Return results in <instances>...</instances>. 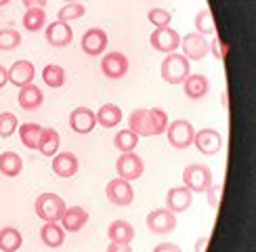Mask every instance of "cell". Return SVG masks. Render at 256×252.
<instances>
[{"label": "cell", "instance_id": "cell-1", "mask_svg": "<svg viewBox=\"0 0 256 252\" xmlns=\"http://www.w3.org/2000/svg\"><path fill=\"white\" fill-rule=\"evenodd\" d=\"M168 114L162 108L152 110H132L128 116V128H130L138 139L141 136H158L166 132Z\"/></svg>", "mask_w": 256, "mask_h": 252}, {"label": "cell", "instance_id": "cell-2", "mask_svg": "<svg viewBox=\"0 0 256 252\" xmlns=\"http://www.w3.org/2000/svg\"><path fill=\"white\" fill-rule=\"evenodd\" d=\"M189 74H191V68H189V59L185 55L168 52L166 59H162L160 76H162L164 82H168V84H183Z\"/></svg>", "mask_w": 256, "mask_h": 252}, {"label": "cell", "instance_id": "cell-3", "mask_svg": "<svg viewBox=\"0 0 256 252\" xmlns=\"http://www.w3.org/2000/svg\"><path fill=\"white\" fill-rule=\"evenodd\" d=\"M66 202H63V198L57 196V194H40L34 202V210L38 218H42L44 223H59L63 212H66Z\"/></svg>", "mask_w": 256, "mask_h": 252}, {"label": "cell", "instance_id": "cell-4", "mask_svg": "<svg viewBox=\"0 0 256 252\" xmlns=\"http://www.w3.org/2000/svg\"><path fill=\"white\" fill-rule=\"evenodd\" d=\"M183 183H185L183 187H187L191 194H204V192H208L210 185H212V170L206 164L194 162V164L185 166Z\"/></svg>", "mask_w": 256, "mask_h": 252}, {"label": "cell", "instance_id": "cell-5", "mask_svg": "<svg viewBox=\"0 0 256 252\" xmlns=\"http://www.w3.org/2000/svg\"><path fill=\"white\" fill-rule=\"evenodd\" d=\"M194 134H196V128L189 120H172L166 126L168 143L172 145L174 150H187V147H191Z\"/></svg>", "mask_w": 256, "mask_h": 252}, {"label": "cell", "instance_id": "cell-6", "mask_svg": "<svg viewBox=\"0 0 256 252\" xmlns=\"http://www.w3.org/2000/svg\"><path fill=\"white\" fill-rule=\"evenodd\" d=\"M116 172H118V176L124 178V181H134V178L143 176V172H145L143 158L136 156L134 152L120 154L118 162H116Z\"/></svg>", "mask_w": 256, "mask_h": 252}, {"label": "cell", "instance_id": "cell-7", "mask_svg": "<svg viewBox=\"0 0 256 252\" xmlns=\"http://www.w3.org/2000/svg\"><path fill=\"white\" fill-rule=\"evenodd\" d=\"M149 42L152 46L160 52H176V48L180 46V34L176 30H172L170 26H164V28H156L149 36Z\"/></svg>", "mask_w": 256, "mask_h": 252}, {"label": "cell", "instance_id": "cell-8", "mask_svg": "<svg viewBox=\"0 0 256 252\" xmlns=\"http://www.w3.org/2000/svg\"><path fill=\"white\" fill-rule=\"evenodd\" d=\"M180 46H183V52L189 61H202L210 52V42L198 32H189V34L180 36Z\"/></svg>", "mask_w": 256, "mask_h": 252}, {"label": "cell", "instance_id": "cell-9", "mask_svg": "<svg viewBox=\"0 0 256 252\" xmlns=\"http://www.w3.org/2000/svg\"><path fill=\"white\" fill-rule=\"evenodd\" d=\"M196 150L204 156H214L220 152L222 147V136L216 128H202V130H196L194 134V143Z\"/></svg>", "mask_w": 256, "mask_h": 252}, {"label": "cell", "instance_id": "cell-10", "mask_svg": "<svg viewBox=\"0 0 256 252\" xmlns=\"http://www.w3.org/2000/svg\"><path fill=\"white\" fill-rule=\"evenodd\" d=\"M147 227L152 234H158V236L170 234L176 227V214L170 212L168 208H156L147 214Z\"/></svg>", "mask_w": 256, "mask_h": 252}, {"label": "cell", "instance_id": "cell-11", "mask_svg": "<svg viewBox=\"0 0 256 252\" xmlns=\"http://www.w3.org/2000/svg\"><path fill=\"white\" fill-rule=\"evenodd\" d=\"M105 196H108V200L114 206H128V204H132V200H134V189H132L130 181H124V178L118 176L108 183Z\"/></svg>", "mask_w": 256, "mask_h": 252}, {"label": "cell", "instance_id": "cell-12", "mask_svg": "<svg viewBox=\"0 0 256 252\" xmlns=\"http://www.w3.org/2000/svg\"><path fill=\"white\" fill-rule=\"evenodd\" d=\"M80 44L88 57H99L105 52V48H108V32L101 28H90L84 32Z\"/></svg>", "mask_w": 256, "mask_h": 252}, {"label": "cell", "instance_id": "cell-13", "mask_svg": "<svg viewBox=\"0 0 256 252\" xmlns=\"http://www.w3.org/2000/svg\"><path fill=\"white\" fill-rule=\"evenodd\" d=\"M101 72L103 76H108L112 80H118L122 76H126L128 72V57L124 52H108L103 59H101Z\"/></svg>", "mask_w": 256, "mask_h": 252}, {"label": "cell", "instance_id": "cell-14", "mask_svg": "<svg viewBox=\"0 0 256 252\" xmlns=\"http://www.w3.org/2000/svg\"><path fill=\"white\" fill-rule=\"evenodd\" d=\"M46 42L57 48H63V46H70L72 40H74V32L70 28V24H66V21H52V24L46 26Z\"/></svg>", "mask_w": 256, "mask_h": 252}, {"label": "cell", "instance_id": "cell-15", "mask_svg": "<svg viewBox=\"0 0 256 252\" xmlns=\"http://www.w3.org/2000/svg\"><path fill=\"white\" fill-rule=\"evenodd\" d=\"M97 126V116L88 108H76L70 114V128L78 134H88Z\"/></svg>", "mask_w": 256, "mask_h": 252}, {"label": "cell", "instance_id": "cell-16", "mask_svg": "<svg viewBox=\"0 0 256 252\" xmlns=\"http://www.w3.org/2000/svg\"><path fill=\"white\" fill-rule=\"evenodd\" d=\"M50 168H52V172H55L57 176H61V178H70V176H74V174L78 172L80 162H78L76 154H72V152H61V154H55V156H52Z\"/></svg>", "mask_w": 256, "mask_h": 252}, {"label": "cell", "instance_id": "cell-17", "mask_svg": "<svg viewBox=\"0 0 256 252\" xmlns=\"http://www.w3.org/2000/svg\"><path fill=\"white\" fill-rule=\"evenodd\" d=\"M36 78V70H34V63H30L26 59H19L15 61L13 66L8 68V82L15 84V86H28Z\"/></svg>", "mask_w": 256, "mask_h": 252}, {"label": "cell", "instance_id": "cell-18", "mask_svg": "<svg viewBox=\"0 0 256 252\" xmlns=\"http://www.w3.org/2000/svg\"><path fill=\"white\" fill-rule=\"evenodd\" d=\"M191 202H194V194L189 192L187 187H172L168 189L166 194V208L170 210V212H185V210H189Z\"/></svg>", "mask_w": 256, "mask_h": 252}, {"label": "cell", "instance_id": "cell-19", "mask_svg": "<svg viewBox=\"0 0 256 252\" xmlns=\"http://www.w3.org/2000/svg\"><path fill=\"white\" fill-rule=\"evenodd\" d=\"M86 223H88V212L82 206L66 208V212H63V216H61L63 231H72V234H78Z\"/></svg>", "mask_w": 256, "mask_h": 252}, {"label": "cell", "instance_id": "cell-20", "mask_svg": "<svg viewBox=\"0 0 256 252\" xmlns=\"http://www.w3.org/2000/svg\"><path fill=\"white\" fill-rule=\"evenodd\" d=\"M183 88L189 99H202V97H206L210 90V80L204 74H189L183 82Z\"/></svg>", "mask_w": 256, "mask_h": 252}, {"label": "cell", "instance_id": "cell-21", "mask_svg": "<svg viewBox=\"0 0 256 252\" xmlns=\"http://www.w3.org/2000/svg\"><path fill=\"white\" fill-rule=\"evenodd\" d=\"M21 110H28V112H34L38 110L42 103H44V94L42 90L36 86V84H28V86H21L19 88V97H17Z\"/></svg>", "mask_w": 256, "mask_h": 252}, {"label": "cell", "instance_id": "cell-22", "mask_svg": "<svg viewBox=\"0 0 256 252\" xmlns=\"http://www.w3.org/2000/svg\"><path fill=\"white\" fill-rule=\"evenodd\" d=\"M108 238L110 242H116V244H130L134 238V227L124 218H118L110 223L108 227Z\"/></svg>", "mask_w": 256, "mask_h": 252}, {"label": "cell", "instance_id": "cell-23", "mask_svg": "<svg viewBox=\"0 0 256 252\" xmlns=\"http://www.w3.org/2000/svg\"><path fill=\"white\" fill-rule=\"evenodd\" d=\"M94 116H97V124L103 126V128H114V126H118L122 122V110L116 103L101 105V108L94 112Z\"/></svg>", "mask_w": 256, "mask_h": 252}, {"label": "cell", "instance_id": "cell-24", "mask_svg": "<svg viewBox=\"0 0 256 252\" xmlns=\"http://www.w3.org/2000/svg\"><path fill=\"white\" fill-rule=\"evenodd\" d=\"M40 240L48 248H59L66 242V231L59 223H44L40 229Z\"/></svg>", "mask_w": 256, "mask_h": 252}, {"label": "cell", "instance_id": "cell-25", "mask_svg": "<svg viewBox=\"0 0 256 252\" xmlns=\"http://www.w3.org/2000/svg\"><path fill=\"white\" fill-rule=\"evenodd\" d=\"M59 143H61V136L55 128H42L40 141H38V152L46 158H52L59 152Z\"/></svg>", "mask_w": 256, "mask_h": 252}, {"label": "cell", "instance_id": "cell-26", "mask_svg": "<svg viewBox=\"0 0 256 252\" xmlns=\"http://www.w3.org/2000/svg\"><path fill=\"white\" fill-rule=\"evenodd\" d=\"M21 170H24V160H21L19 154H15V152L0 154V172L4 176H8V178L19 176Z\"/></svg>", "mask_w": 256, "mask_h": 252}, {"label": "cell", "instance_id": "cell-27", "mask_svg": "<svg viewBox=\"0 0 256 252\" xmlns=\"http://www.w3.org/2000/svg\"><path fill=\"white\" fill-rule=\"evenodd\" d=\"M24 244V238H21L19 229L15 227H2L0 229V250L2 252H17Z\"/></svg>", "mask_w": 256, "mask_h": 252}, {"label": "cell", "instance_id": "cell-28", "mask_svg": "<svg viewBox=\"0 0 256 252\" xmlns=\"http://www.w3.org/2000/svg\"><path fill=\"white\" fill-rule=\"evenodd\" d=\"M194 26L198 30V34L202 36H216V24H214V15L210 8H202L200 13L194 17Z\"/></svg>", "mask_w": 256, "mask_h": 252}, {"label": "cell", "instance_id": "cell-29", "mask_svg": "<svg viewBox=\"0 0 256 252\" xmlns=\"http://www.w3.org/2000/svg\"><path fill=\"white\" fill-rule=\"evenodd\" d=\"M40 134H42V126L36 122H28L24 126H19V139L28 150H38Z\"/></svg>", "mask_w": 256, "mask_h": 252}, {"label": "cell", "instance_id": "cell-30", "mask_svg": "<svg viewBox=\"0 0 256 252\" xmlns=\"http://www.w3.org/2000/svg\"><path fill=\"white\" fill-rule=\"evenodd\" d=\"M138 145V136L130 130V128H122L116 132L114 136V147L118 150L120 154H128V152H134Z\"/></svg>", "mask_w": 256, "mask_h": 252}, {"label": "cell", "instance_id": "cell-31", "mask_svg": "<svg viewBox=\"0 0 256 252\" xmlns=\"http://www.w3.org/2000/svg\"><path fill=\"white\" fill-rule=\"evenodd\" d=\"M42 80L48 88H61L66 84V70L57 63H48V66L42 70Z\"/></svg>", "mask_w": 256, "mask_h": 252}, {"label": "cell", "instance_id": "cell-32", "mask_svg": "<svg viewBox=\"0 0 256 252\" xmlns=\"http://www.w3.org/2000/svg\"><path fill=\"white\" fill-rule=\"evenodd\" d=\"M24 26L28 32H40L46 26V13L44 8H28L24 15Z\"/></svg>", "mask_w": 256, "mask_h": 252}, {"label": "cell", "instance_id": "cell-33", "mask_svg": "<svg viewBox=\"0 0 256 252\" xmlns=\"http://www.w3.org/2000/svg\"><path fill=\"white\" fill-rule=\"evenodd\" d=\"M84 13H86L84 4H80V2H68L66 6H61V8L57 10V19H59V21H66V24H70V21H74V19L84 17Z\"/></svg>", "mask_w": 256, "mask_h": 252}, {"label": "cell", "instance_id": "cell-34", "mask_svg": "<svg viewBox=\"0 0 256 252\" xmlns=\"http://www.w3.org/2000/svg\"><path fill=\"white\" fill-rule=\"evenodd\" d=\"M21 44V34L13 28L0 30V50H15Z\"/></svg>", "mask_w": 256, "mask_h": 252}, {"label": "cell", "instance_id": "cell-35", "mask_svg": "<svg viewBox=\"0 0 256 252\" xmlns=\"http://www.w3.org/2000/svg\"><path fill=\"white\" fill-rule=\"evenodd\" d=\"M17 128H19V122H17V116L15 114H10V112H2V114H0V136H2V139L13 136Z\"/></svg>", "mask_w": 256, "mask_h": 252}, {"label": "cell", "instance_id": "cell-36", "mask_svg": "<svg viewBox=\"0 0 256 252\" xmlns=\"http://www.w3.org/2000/svg\"><path fill=\"white\" fill-rule=\"evenodd\" d=\"M147 19H149V24L156 26V28H164V26H170V21H172V13L166 8H149L147 10Z\"/></svg>", "mask_w": 256, "mask_h": 252}, {"label": "cell", "instance_id": "cell-37", "mask_svg": "<svg viewBox=\"0 0 256 252\" xmlns=\"http://www.w3.org/2000/svg\"><path fill=\"white\" fill-rule=\"evenodd\" d=\"M220 194H222V183L210 185V189H208V204H210L212 208H218V204H220Z\"/></svg>", "mask_w": 256, "mask_h": 252}, {"label": "cell", "instance_id": "cell-38", "mask_svg": "<svg viewBox=\"0 0 256 252\" xmlns=\"http://www.w3.org/2000/svg\"><path fill=\"white\" fill-rule=\"evenodd\" d=\"M210 52H212V55H214L216 59H225L227 48H225V42H222L218 36H214V40L210 42Z\"/></svg>", "mask_w": 256, "mask_h": 252}, {"label": "cell", "instance_id": "cell-39", "mask_svg": "<svg viewBox=\"0 0 256 252\" xmlns=\"http://www.w3.org/2000/svg\"><path fill=\"white\" fill-rule=\"evenodd\" d=\"M152 252H183L176 244H172V242H164V244H158Z\"/></svg>", "mask_w": 256, "mask_h": 252}, {"label": "cell", "instance_id": "cell-40", "mask_svg": "<svg viewBox=\"0 0 256 252\" xmlns=\"http://www.w3.org/2000/svg\"><path fill=\"white\" fill-rule=\"evenodd\" d=\"M108 252H132V248L130 244H116V242H112L108 246Z\"/></svg>", "mask_w": 256, "mask_h": 252}, {"label": "cell", "instance_id": "cell-41", "mask_svg": "<svg viewBox=\"0 0 256 252\" xmlns=\"http://www.w3.org/2000/svg\"><path fill=\"white\" fill-rule=\"evenodd\" d=\"M48 0H24L26 8H44Z\"/></svg>", "mask_w": 256, "mask_h": 252}, {"label": "cell", "instance_id": "cell-42", "mask_svg": "<svg viewBox=\"0 0 256 252\" xmlns=\"http://www.w3.org/2000/svg\"><path fill=\"white\" fill-rule=\"evenodd\" d=\"M8 82V70L4 66H0V88H4Z\"/></svg>", "mask_w": 256, "mask_h": 252}, {"label": "cell", "instance_id": "cell-43", "mask_svg": "<svg viewBox=\"0 0 256 252\" xmlns=\"http://www.w3.org/2000/svg\"><path fill=\"white\" fill-rule=\"evenodd\" d=\"M208 238L204 236V238H200L198 242H196V252H206V246H208Z\"/></svg>", "mask_w": 256, "mask_h": 252}, {"label": "cell", "instance_id": "cell-44", "mask_svg": "<svg viewBox=\"0 0 256 252\" xmlns=\"http://www.w3.org/2000/svg\"><path fill=\"white\" fill-rule=\"evenodd\" d=\"M222 105H225V108L229 105V99H227V90H222Z\"/></svg>", "mask_w": 256, "mask_h": 252}, {"label": "cell", "instance_id": "cell-45", "mask_svg": "<svg viewBox=\"0 0 256 252\" xmlns=\"http://www.w3.org/2000/svg\"><path fill=\"white\" fill-rule=\"evenodd\" d=\"M10 0H0V6H4V4H8Z\"/></svg>", "mask_w": 256, "mask_h": 252}, {"label": "cell", "instance_id": "cell-46", "mask_svg": "<svg viewBox=\"0 0 256 252\" xmlns=\"http://www.w3.org/2000/svg\"><path fill=\"white\" fill-rule=\"evenodd\" d=\"M66 2H78V0H66Z\"/></svg>", "mask_w": 256, "mask_h": 252}]
</instances>
